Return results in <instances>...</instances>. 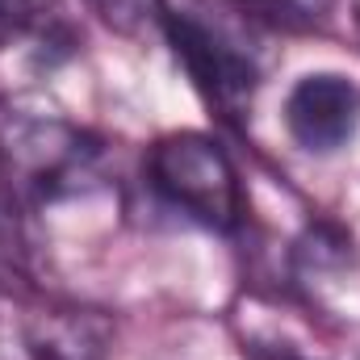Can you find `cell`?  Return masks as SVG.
<instances>
[{
    "label": "cell",
    "instance_id": "cell-1",
    "mask_svg": "<svg viewBox=\"0 0 360 360\" xmlns=\"http://www.w3.org/2000/svg\"><path fill=\"white\" fill-rule=\"evenodd\" d=\"M96 160V139L63 113L42 109L34 101L0 105V164L21 193H34L42 201L68 197L92 180Z\"/></svg>",
    "mask_w": 360,
    "mask_h": 360
},
{
    "label": "cell",
    "instance_id": "cell-2",
    "mask_svg": "<svg viewBox=\"0 0 360 360\" xmlns=\"http://www.w3.org/2000/svg\"><path fill=\"white\" fill-rule=\"evenodd\" d=\"M147 180L164 205L205 231H235L243 222V180L218 139L201 130H172L151 143Z\"/></svg>",
    "mask_w": 360,
    "mask_h": 360
},
{
    "label": "cell",
    "instance_id": "cell-3",
    "mask_svg": "<svg viewBox=\"0 0 360 360\" xmlns=\"http://www.w3.org/2000/svg\"><path fill=\"white\" fill-rule=\"evenodd\" d=\"M160 30L172 55L180 59V68L188 72L193 89L210 105H218L222 113H239L256 96L260 59L239 34H231L226 25H214L197 8H172L168 0L160 13Z\"/></svg>",
    "mask_w": 360,
    "mask_h": 360
},
{
    "label": "cell",
    "instance_id": "cell-4",
    "mask_svg": "<svg viewBox=\"0 0 360 360\" xmlns=\"http://www.w3.org/2000/svg\"><path fill=\"white\" fill-rule=\"evenodd\" d=\"M289 143L306 155H335L360 134V84L344 72H306L281 105Z\"/></svg>",
    "mask_w": 360,
    "mask_h": 360
},
{
    "label": "cell",
    "instance_id": "cell-5",
    "mask_svg": "<svg viewBox=\"0 0 360 360\" xmlns=\"http://www.w3.org/2000/svg\"><path fill=\"white\" fill-rule=\"evenodd\" d=\"M30 352L38 360H96L105 335L84 314H38L25 327Z\"/></svg>",
    "mask_w": 360,
    "mask_h": 360
},
{
    "label": "cell",
    "instance_id": "cell-6",
    "mask_svg": "<svg viewBox=\"0 0 360 360\" xmlns=\"http://www.w3.org/2000/svg\"><path fill=\"white\" fill-rule=\"evenodd\" d=\"M356 243L344 226L335 222H310L306 235L293 243V269L302 276H323V272H340L352 264Z\"/></svg>",
    "mask_w": 360,
    "mask_h": 360
},
{
    "label": "cell",
    "instance_id": "cell-7",
    "mask_svg": "<svg viewBox=\"0 0 360 360\" xmlns=\"http://www.w3.org/2000/svg\"><path fill=\"white\" fill-rule=\"evenodd\" d=\"M101 21L117 34H139L143 25H160L164 0H89Z\"/></svg>",
    "mask_w": 360,
    "mask_h": 360
},
{
    "label": "cell",
    "instance_id": "cell-8",
    "mask_svg": "<svg viewBox=\"0 0 360 360\" xmlns=\"http://www.w3.org/2000/svg\"><path fill=\"white\" fill-rule=\"evenodd\" d=\"M243 4L264 8V13H276V17H285V21H306V25L327 21L331 8H335V0H243Z\"/></svg>",
    "mask_w": 360,
    "mask_h": 360
},
{
    "label": "cell",
    "instance_id": "cell-9",
    "mask_svg": "<svg viewBox=\"0 0 360 360\" xmlns=\"http://www.w3.org/2000/svg\"><path fill=\"white\" fill-rule=\"evenodd\" d=\"M248 360H306V356L285 352V348H248Z\"/></svg>",
    "mask_w": 360,
    "mask_h": 360
},
{
    "label": "cell",
    "instance_id": "cell-10",
    "mask_svg": "<svg viewBox=\"0 0 360 360\" xmlns=\"http://www.w3.org/2000/svg\"><path fill=\"white\" fill-rule=\"evenodd\" d=\"M352 30H356V38H360V0H352Z\"/></svg>",
    "mask_w": 360,
    "mask_h": 360
}]
</instances>
